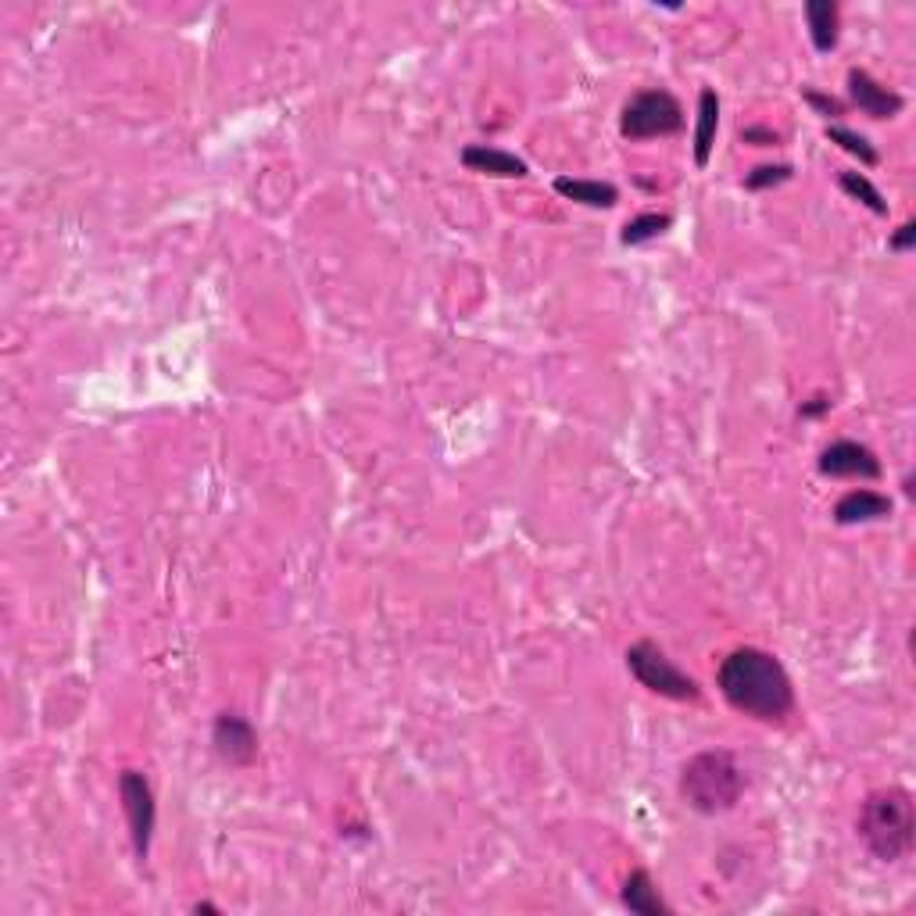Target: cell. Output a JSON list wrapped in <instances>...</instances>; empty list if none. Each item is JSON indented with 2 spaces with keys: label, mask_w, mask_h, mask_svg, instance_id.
<instances>
[{
  "label": "cell",
  "mask_w": 916,
  "mask_h": 916,
  "mask_svg": "<svg viewBox=\"0 0 916 916\" xmlns=\"http://www.w3.org/2000/svg\"><path fill=\"white\" fill-rule=\"evenodd\" d=\"M802 101H806L819 119H827V122H834V119H842L845 115V101H838V98H831V93H819L816 87H802Z\"/></svg>",
  "instance_id": "cell-20"
},
{
  "label": "cell",
  "mask_w": 916,
  "mask_h": 916,
  "mask_svg": "<svg viewBox=\"0 0 916 916\" xmlns=\"http://www.w3.org/2000/svg\"><path fill=\"white\" fill-rule=\"evenodd\" d=\"M716 130H719V98L713 87H705L698 93V122H695V165L698 169L709 165Z\"/></svg>",
  "instance_id": "cell-13"
},
{
  "label": "cell",
  "mask_w": 916,
  "mask_h": 916,
  "mask_svg": "<svg viewBox=\"0 0 916 916\" xmlns=\"http://www.w3.org/2000/svg\"><path fill=\"white\" fill-rule=\"evenodd\" d=\"M838 183H842V190H845L852 201L866 204L874 215H888V201H884V194L870 180H866L863 172H838Z\"/></svg>",
  "instance_id": "cell-17"
},
{
  "label": "cell",
  "mask_w": 916,
  "mask_h": 916,
  "mask_svg": "<svg viewBox=\"0 0 916 916\" xmlns=\"http://www.w3.org/2000/svg\"><path fill=\"white\" fill-rule=\"evenodd\" d=\"M848 98H852V104L863 111V115H870L877 122L895 119L898 111H903V98H898V93L888 90L884 83H877V79L866 72V69H852L848 72Z\"/></svg>",
  "instance_id": "cell-9"
},
{
  "label": "cell",
  "mask_w": 916,
  "mask_h": 916,
  "mask_svg": "<svg viewBox=\"0 0 916 916\" xmlns=\"http://www.w3.org/2000/svg\"><path fill=\"white\" fill-rule=\"evenodd\" d=\"M555 194L566 198V201L584 204V208H613L620 201V190L613 183H602V180H570V175H558V180H555Z\"/></svg>",
  "instance_id": "cell-15"
},
{
  "label": "cell",
  "mask_w": 916,
  "mask_h": 916,
  "mask_svg": "<svg viewBox=\"0 0 916 916\" xmlns=\"http://www.w3.org/2000/svg\"><path fill=\"white\" fill-rule=\"evenodd\" d=\"M827 140H831V143H838V148H842L845 154L859 158L863 165H877V162H880V154H877L874 143L866 140L863 133L848 130V125H827Z\"/></svg>",
  "instance_id": "cell-18"
},
{
  "label": "cell",
  "mask_w": 916,
  "mask_h": 916,
  "mask_svg": "<svg viewBox=\"0 0 916 916\" xmlns=\"http://www.w3.org/2000/svg\"><path fill=\"white\" fill-rule=\"evenodd\" d=\"M831 405H834V401H831V397H824V394H816L813 401H802V409H798V415H802V420H816V415H824V412H831Z\"/></svg>",
  "instance_id": "cell-23"
},
{
  "label": "cell",
  "mask_w": 916,
  "mask_h": 916,
  "mask_svg": "<svg viewBox=\"0 0 916 916\" xmlns=\"http://www.w3.org/2000/svg\"><path fill=\"white\" fill-rule=\"evenodd\" d=\"M856 831L874 859L880 863L906 859L916 842V813L906 787H880V792L866 795Z\"/></svg>",
  "instance_id": "cell-2"
},
{
  "label": "cell",
  "mask_w": 916,
  "mask_h": 916,
  "mask_svg": "<svg viewBox=\"0 0 916 916\" xmlns=\"http://www.w3.org/2000/svg\"><path fill=\"white\" fill-rule=\"evenodd\" d=\"M626 670H631L637 684L648 687L652 695H663L673 702H698L702 698L698 681L687 677V673L673 663L655 641H634V645L626 648Z\"/></svg>",
  "instance_id": "cell-4"
},
{
  "label": "cell",
  "mask_w": 916,
  "mask_h": 916,
  "mask_svg": "<svg viewBox=\"0 0 916 916\" xmlns=\"http://www.w3.org/2000/svg\"><path fill=\"white\" fill-rule=\"evenodd\" d=\"M806 22H809V40L819 54H831L838 47V22L842 11L834 0H809L806 4Z\"/></svg>",
  "instance_id": "cell-14"
},
{
  "label": "cell",
  "mask_w": 916,
  "mask_h": 916,
  "mask_svg": "<svg viewBox=\"0 0 916 916\" xmlns=\"http://www.w3.org/2000/svg\"><path fill=\"white\" fill-rule=\"evenodd\" d=\"M913 244H916V222H903V227H898V230L892 233V240H888V248H892L895 254L909 251Z\"/></svg>",
  "instance_id": "cell-22"
},
{
  "label": "cell",
  "mask_w": 916,
  "mask_h": 916,
  "mask_svg": "<svg viewBox=\"0 0 916 916\" xmlns=\"http://www.w3.org/2000/svg\"><path fill=\"white\" fill-rule=\"evenodd\" d=\"M462 165L480 175H497V180H526L530 175L523 158L509 154L502 148H487V143H470V148H462Z\"/></svg>",
  "instance_id": "cell-10"
},
{
  "label": "cell",
  "mask_w": 916,
  "mask_h": 916,
  "mask_svg": "<svg viewBox=\"0 0 916 916\" xmlns=\"http://www.w3.org/2000/svg\"><path fill=\"white\" fill-rule=\"evenodd\" d=\"M903 491H906V494H909V497H913V494H916V487H913V473H909V476H906V480H903Z\"/></svg>",
  "instance_id": "cell-25"
},
{
  "label": "cell",
  "mask_w": 916,
  "mask_h": 916,
  "mask_svg": "<svg viewBox=\"0 0 916 916\" xmlns=\"http://www.w3.org/2000/svg\"><path fill=\"white\" fill-rule=\"evenodd\" d=\"M670 227H673V219L666 212H645V215H634L626 222L620 240L626 248H637V244H648V240H658Z\"/></svg>",
  "instance_id": "cell-16"
},
{
  "label": "cell",
  "mask_w": 916,
  "mask_h": 916,
  "mask_svg": "<svg viewBox=\"0 0 916 916\" xmlns=\"http://www.w3.org/2000/svg\"><path fill=\"white\" fill-rule=\"evenodd\" d=\"M792 180V165H759L745 175V190H774Z\"/></svg>",
  "instance_id": "cell-19"
},
{
  "label": "cell",
  "mask_w": 916,
  "mask_h": 916,
  "mask_svg": "<svg viewBox=\"0 0 916 916\" xmlns=\"http://www.w3.org/2000/svg\"><path fill=\"white\" fill-rule=\"evenodd\" d=\"M888 516H892V497L877 494V491H866V487L842 494L838 505H834V520H838L842 526L874 523V520H888Z\"/></svg>",
  "instance_id": "cell-11"
},
{
  "label": "cell",
  "mask_w": 916,
  "mask_h": 916,
  "mask_svg": "<svg viewBox=\"0 0 916 916\" xmlns=\"http://www.w3.org/2000/svg\"><path fill=\"white\" fill-rule=\"evenodd\" d=\"M623 906L634 916H673V906L658 892V884L648 870H634L623 884Z\"/></svg>",
  "instance_id": "cell-12"
},
{
  "label": "cell",
  "mask_w": 916,
  "mask_h": 916,
  "mask_svg": "<svg viewBox=\"0 0 916 916\" xmlns=\"http://www.w3.org/2000/svg\"><path fill=\"white\" fill-rule=\"evenodd\" d=\"M212 745L230 766H251L259 759V734L236 713H222L212 727Z\"/></svg>",
  "instance_id": "cell-8"
},
{
  "label": "cell",
  "mask_w": 916,
  "mask_h": 916,
  "mask_svg": "<svg viewBox=\"0 0 916 916\" xmlns=\"http://www.w3.org/2000/svg\"><path fill=\"white\" fill-rule=\"evenodd\" d=\"M684 130V108L670 90H641L623 104L620 133L626 140H655Z\"/></svg>",
  "instance_id": "cell-5"
},
{
  "label": "cell",
  "mask_w": 916,
  "mask_h": 916,
  "mask_svg": "<svg viewBox=\"0 0 916 916\" xmlns=\"http://www.w3.org/2000/svg\"><path fill=\"white\" fill-rule=\"evenodd\" d=\"M194 913H208V916H219L222 909H219V906H212V903H198V906H194Z\"/></svg>",
  "instance_id": "cell-24"
},
{
  "label": "cell",
  "mask_w": 916,
  "mask_h": 916,
  "mask_svg": "<svg viewBox=\"0 0 916 916\" xmlns=\"http://www.w3.org/2000/svg\"><path fill=\"white\" fill-rule=\"evenodd\" d=\"M819 473L838 480H880V459L859 441H834L819 452Z\"/></svg>",
  "instance_id": "cell-7"
},
{
  "label": "cell",
  "mask_w": 916,
  "mask_h": 916,
  "mask_svg": "<svg viewBox=\"0 0 916 916\" xmlns=\"http://www.w3.org/2000/svg\"><path fill=\"white\" fill-rule=\"evenodd\" d=\"M119 802L125 813V824H130V838H133V852L137 859L151 856V838H154V824H158V806H154V792L148 777L140 769H122L119 774Z\"/></svg>",
  "instance_id": "cell-6"
},
{
  "label": "cell",
  "mask_w": 916,
  "mask_h": 916,
  "mask_svg": "<svg viewBox=\"0 0 916 916\" xmlns=\"http://www.w3.org/2000/svg\"><path fill=\"white\" fill-rule=\"evenodd\" d=\"M716 687L731 709L769 727H781L795 713V687L777 655L763 648H734L716 670Z\"/></svg>",
  "instance_id": "cell-1"
},
{
  "label": "cell",
  "mask_w": 916,
  "mask_h": 916,
  "mask_svg": "<svg viewBox=\"0 0 916 916\" xmlns=\"http://www.w3.org/2000/svg\"><path fill=\"white\" fill-rule=\"evenodd\" d=\"M742 143H752V148H777L781 133L777 130H766V125H745Z\"/></svg>",
  "instance_id": "cell-21"
},
{
  "label": "cell",
  "mask_w": 916,
  "mask_h": 916,
  "mask_svg": "<svg viewBox=\"0 0 916 916\" xmlns=\"http://www.w3.org/2000/svg\"><path fill=\"white\" fill-rule=\"evenodd\" d=\"M681 795L691 809H698L705 816L727 813L745 795V769L723 748L698 752L695 759H687L681 769Z\"/></svg>",
  "instance_id": "cell-3"
}]
</instances>
